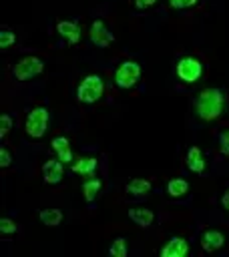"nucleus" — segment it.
<instances>
[{"instance_id": "f257e3e1", "label": "nucleus", "mask_w": 229, "mask_h": 257, "mask_svg": "<svg viewBox=\"0 0 229 257\" xmlns=\"http://www.w3.org/2000/svg\"><path fill=\"white\" fill-rule=\"evenodd\" d=\"M225 108V94L221 88H203L195 98V114L201 120H215Z\"/></svg>"}, {"instance_id": "f03ea898", "label": "nucleus", "mask_w": 229, "mask_h": 257, "mask_svg": "<svg viewBox=\"0 0 229 257\" xmlns=\"http://www.w3.org/2000/svg\"><path fill=\"white\" fill-rule=\"evenodd\" d=\"M104 94V82L98 74H86L76 86V98L84 104H94Z\"/></svg>"}, {"instance_id": "7ed1b4c3", "label": "nucleus", "mask_w": 229, "mask_h": 257, "mask_svg": "<svg viewBox=\"0 0 229 257\" xmlns=\"http://www.w3.org/2000/svg\"><path fill=\"white\" fill-rule=\"evenodd\" d=\"M141 72L143 70H141V64L137 60H125L114 70V84L123 90H129L141 80Z\"/></svg>"}, {"instance_id": "20e7f679", "label": "nucleus", "mask_w": 229, "mask_h": 257, "mask_svg": "<svg viewBox=\"0 0 229 257\" xmlns=\"http://www.w3.org/2000/svg\"><path fill=\"white\" fill-rule=\"evenodd\" d=\"M44 70V62L38 58V56H22L14 66H12V76L18 80V82H26L34 76H38L40 72Z\"/></svg>"}, {"instance_id": "39448f33", "label": "nucleus", "mask_w": 229, "mask_h": 257, "mask_svg": "<svg viewBox=\"0 0 229 257\" xmlns=\"http://www.w3.org/2000/svg\"><path fill=\"white\" fill-rule=\"evenodd\" d=\"M175 72H177L179 80H183L185 84H193L203 76V62L195 56H183L177 60Z\"/></svg>"}, {"instance_id": "423d86ee", "label": "nucleus", "mask_w": 229, "mask_h": 257, "mask_svg": "<svg viewBox=\"0 0 229 257\" xmlns=\"http://www.w3.org/2000/svg\"><path fill=\"white\" fill-rule=\"evenodd\" d=\"M46 126H48V110L44 106H34L26 114V120H24L26 135L30 139H40V137H44Z\"/></svg>"}, {"instance_id": "0eeeda50", "label": "nucleus", "mask_w": 229, "mask_h": 257, "mask_svg": "<svg viewBox=\"0 0 229 257\" xmlns=\"http://www.w3.org/2000/svg\"><path fill=\"white\" fill-rule=\"evenodd\" d=\"M88 36H90V42L96 44L98 48H106L108 44L114 42V34L106 28V24H104L102 20H94V22L90 24Z\"/></svg>"}, {"instance_id": "6e6552de", "label": "nucleus", "mask_w": 229, "mask_h": 257, "mask_svg": "<svg viewBox=\"0 0 229 257\" xmlns=\"http://www.w3.org/2000/svg\"><path fill=\"white\" fill-rule=\"evenodd\" d=\"M64 177V163L60 159H50L42 165V181L46 185H56Z\"/></svg>"}, {"instance_id": "1a4fd4ad", "label": "nucleus", "mask_w": 229, "mask_h": 257, "mask_svg": "<svg viewBox=\"0 0 229 257\" xmlns=\"http://www.w3.org/2000/svg\"><path fill=\"white\" fill-rule=\"evenodd\" d=\"M191 245L185 237H171L163 247H161V257H185L189 253Z\"/></svg>"}, {"instance_id": "9d476101", "label": "nucleus", "mask_w": 229, "mask_h": 257, "mask_svg": "<svg viewBox=\"0 0 229 257\" xmlns=\"http://www.w3.org/2000/svg\"><path fill=\"white\" fill-rule=\"evenodd\" d=\"M56 32L68 44H78L80 42V26L74 20H58L56 22Z\"/></svg>"}, {"instance_id": "9b49d317", "label": "nucleus", "mask_w": 229, "mask_h": 257, "mask_svg": "<svg viewBox=\"0 0 229 257\" xmlns=\"http://www.w3.org/2000/svg\"><path fill=\"white\" fill-rule=\"evenodd\" d=\"M185 163H187V169L191 173L201 175L205 171V155H203V151L199 147H189L187 155H185Z\"/></svg>"}, {"instance_id": "f8f14e48", "label": "nucleus", "mask_w": 229, "mask_h": 257, "mask_svg": "<svg viewBox=\"0 0 229 257\" xmlns=\"http://www.w3.org/2000/svg\"><path fill=\"white\" fill-rule=\"evenodd\" d=\"M127 215H129V219H131L135 225H139L141 229L151 227L153 221H155V213H153L151 209H147V207H133V209L127 211Z\"/></svg>"}, {"instance_id": "ddd939ff", "label": "nucleus", "mask_w": 229, "mask_h": 257, "mask_svg": "<svg viewBox=\"0 0 229 257\" xmlns=\"http://www.w3.org/2000/svg\"><path fill=\"white\" fill-rule=\"evenodd\" d=\"M225 243V237L221 231H215V229H207L203 235H201V247L203 251L207 253H215L217 249H221Z\"/></svg>"}, {"instance_id": "4468645a", "label": "nucleus", "mask_w": 229, "mask_h": 257, "mask_svg": "<svg viewBox=\"0 0 229 257\" xmlns=\"http://www.w3.org/2000/svg\"><path fill=\"white\" fill-rule=\"evenodd\" d=\"M50 147H52V151H54L56 159H60L62 163H70V161H72L70 141H68L64 135H58V137H54V139H52V143H50Z\"/></svg>"}, {"instance_id": "2eb2a0df", "label": "nucleus", "mask_w": 229, "mask_h": 257, "mask_svg": "<svg viewBox=\"0 0 229 257\" xmlns=\"http://www.w3.org/2000/svg\"><path fill=\"white\" fill-rule=\"evenodd\" d=\"M96 165H98V161L94 157H80L72 163L70 169H72V173H76L80 177H92L96 171Z\"/></svg>"}, {"instance_id": "dca6fc26", "label": "nucleus", "mask_w": 229, "mask_h": 257, "mask_svg": "<svg viewBox=\"0 0 229 257\" xmlns=\"http://www.w3.org/2000/svg\"><path fill=\"white\" fill-rule=\"evenodd\" d=\"M151 189H153L151 181H147V179H139V177L131 179V181L125 185V191H127L131 197H143V195L151 193Z\"/></svg>"}, {"instance_id": "f3484780", "label": "nucleus", "mask_w": 229, "mask_h": 257, "mask_svg": "<svg viewBox=\"0 0 229 257\" xmlns=\"http://www.w3.org/2000/svg\"><path fill=\"white\" fill-rule=\"evenodd\" d=\"M38 219L46 227H58L62 223V211L60 209H42L38 213Z\"/></svg>"}, {"instance_id": "a211bd4d", "label": "nucleus", "mask_w": 229, "mask_h": 257, "mask_svg": "<svg viewBox=\"0 0 229 257\" xmlns=\"http://www.w3.org/2000/svg\"><path fill=\"white\" fill-rule=\"evenodd\" d=\"M187 191H189V183H187L183 177H175V179H171V181L167 183V193H169L173 199L183 197Z\"/></svg>"}, {"instance_id": "6ab92c4d", "label": "nucleus", "mask_w": 229, "mask_h": 257, "mask_svg": "<svg viewBox=\"0 0 229 257\" xmlns=\"http://www.w3.org/2000/svg\"><path fill=\"white\" fill-rule=\"evenodd\" d=\"M100 181L98 179H86L84 183H82V195H84V199H86V203H92L94 199H96V195L100 193Z\"/></svg>"}, {"instance_id": "aec40b11", "label": "nucleus", "mask_w": 229, "mask_h": 257, "mask_svg": "<svg viewBox=\"0 0 229 257\" xmlns=\"http://www.w3.org/2000/svg\"><path fill=\"white\" fill-rule=\"evenodd\" d=\"M108 253H110L112 257H127V253H129L127 241H125L123 237H117V239L108 245Z\"/></svg>"}, {"instance_id": "412c9836", "label": "nucleus", "mask_w": 229, "mask_h": 257, "mask_svg": "<svg viewBox=\"0 0 229 257\" xmlns=\"http://www.w3.org/2000/svg\"><path fill=\"white\" fill-rule=\"evenodd\" d=\"M14 42H16V34L12 30H8V28H2L0 30V48L2 50L4 48H10Z\"/></svg>"}, {"instance_id": "4be33fe9", "label": "nucleus", "mask_w": 229, "mask_h": 257, "mask_svg": "<svg viewBox=\"0 0 229 257\" xmlns=\"http://www.w3.org/2000/svg\"><path fill=\"white\" fill-rule=\"evenodd\" d=\"M16 231H18V225L12 219H8V217H2L0 219V233L2 235H14Z\"/></svg>"}, {"instance_id": "5701e85b", "label": "nucleus", "mask_w": 229, "mask_h": 257, "mask_svg": "<svg viewBox=\"0 0 229 257\" xmlns=\"http://www.w3.org/2000/svg\"><path fill=\"white\" fill-rule=\"evenodd\" d=\"M10 131H12V116H10L8 112H4V114L0 116V137L4 139Z\"/></svg>"}, {"instance_id": "b1692460", "label": "nucleus", "mask_w": 229, "mask_h": 257, "mask_svg": "<svg viewBox=\"0 0 229 257\" xmlns=\"http://www.w3.org/2000/svg\"><path fill=\"white\" fill-rule=\"evenodd\" d=\"M219 151L223 157H229V128L219 133Z\"/></svg>"}, {"instance_id": "393cba45", "label": "nucleus", "mask_w": 229, "mask_h": 257, "mask_svg": "<svg viewBox=\"0 0 229 257\" xmlns=\"http://www.w3.org/2000/svg\"><path fill=\"white\" fill-rule=\"evenodd\" d=\"M199 0H169V4H171V8H175V10H185V8H191V6H195Z\"/></svg>"}, {"instance_id": "a878e982", "label": "nucleus", "mask_w": 229, "mask_h": 257, "mask_svg": "<svg viewBox=\"0 0 229 257\" xmlns=\"http://www.w3.org/2000/svg\"><path fill=\"white\" fill-rule=\"evenodd\" d=\"M10 165H12V155H10V151H8L6 147H0V167L6 169V167H10Z\"/></svg>"}, {"instance_id": "bb28decb", "label": "nucleus", "mask_w": 229, "mask_h": 257, "mask_svg": "<svg viewBox=\"0 0 229 257\" xmlns=\"http://www.w3.org/2000/svg\"><path fill=\"white\" fill-rule=\"evenodd\" d=\"M153 4H157V0H135V8H137V10H145V8H151Z\"/></svg>"}, {"instance_id": "cd10ccee", "label": "nucleus", "mask_w": 229, "mask_h": 257, "mask_svg": "<svg viewBox=\"0 0 229 257\" xmlns=\"http://www.w3.org/2000/svg\"><path fill=\"white\" fill-rule=\"evenodd\" d=\"M221 205H223V209H225V211H229V189L221 195Z\"/></svg>"}]
</instances>
